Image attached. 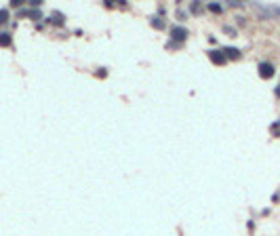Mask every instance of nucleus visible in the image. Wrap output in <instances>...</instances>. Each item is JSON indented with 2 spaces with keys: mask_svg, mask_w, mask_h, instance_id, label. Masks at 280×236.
Masks as SVG:
<instances>
[{
  "mask_svg": "<svg viewBox=\"0 0 280 236\" xmlns=\"http://www.w3.org/2000/svg\"><path fill=\"white\" fill-rule=\"evenodd\" d=\"M278 95H280V89H278Z\"/></svg>",
  "mask_w": 280,
  "mask_h": 236,
  "instance_id": "7",
  "label": "nucleus"
},
{
  "mask_svg": "<svg viewBox=\"0 0 280 236\" xmlns=\"http://www.w3.org/2000/svg\"><path fill=\"white\" fill-rule=\"evenodd\" d=\"M6 17H8V11H0V23H4Z\"/></svg>",
  "mask_w": 280,
  "mask_h": 236,
  "instance_id": "6",
  "label": "nucleus"
},
{
  "mask_svg": "<svg viewBox=\"0 0 280 236\" xmlns=\"http://www.w3.org/2000/svg\"><path fill=\"white\" fill-rule=\"evenodd\" d=\"M173 36L179 38V40H183V38H186V30H183V28H175V30H173Z\"/></svg>",
  "mask_w": 280,
  "mask_h": 236,
  "instance_id": "4",
  "label": "nucleus"
},
{
  "mask_svg": "<svg viewBox=\"0 0 280 236\" xmlns=\"http://www.w3.org/2000/svg\"><path fill=\"white\" fill-rule=\"evenodd\" d=\"M223 53H226L228 57H230V55H232V57H240V51H238V48H226Z\"/></svg>",
  "mask_w": 280,
  "mask_h": 236,
  "instance_id": "5",
  "label": "nucleus"
},
{
  "mask_svg": "<svg viewBox=\"0 0 280 236\" xmlns=\"http://www.w3.org/2000/svg\"><path fill=\"white\" fill-rule=\"evenodd\" d=\"M0 45H2V47H8V45H11V34L0 32Z\"/></svg>",
  "mask_w": 280,
  "mask_h": 236,
  "instance_id": "3",
  "label": "nucleus"
},
{
  "mask_svg": "<svg viewBox=\"0 0 280 236\" xmlns=\"http://www.w3.org/2000/svg\"><path fill=\"white\" fill-rule=\"evenodd\" d=\"M259 76H261V78H272V76H274V65L261 63V65H259Z\"/></svg>",
  "mask_w": 280,
  "mask_h": 236,
  "instance_id": "1",
  "label": "nucleus"
},
{
  "mask_svg": "<svg viewBox=\"0 0 280 236\" xmlns=\"http://www.w3.org/2000/svg\"><path fill=\"white\" fill-rule=\"evenodd\" d=\"M211 59H213L215 63H223V61H226V57H223L219 51H213V53H211Z\"/></svg>",
  "mask_w": 280,
  "mask_h": 236,
  "instance_id": "2",
  "label": "nucleus"
}]
</instances>
